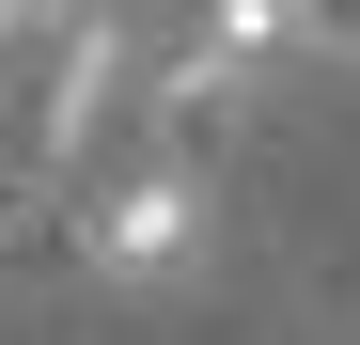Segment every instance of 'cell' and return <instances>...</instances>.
I'll use <instances>...</instances> for the list:
<instances>
[{
  "instance_id": "2",
  "label": "cell",
  "mask_w": 360,
  "mask_h": 345,
  "mask_svg": "<svg viewBox=\"0 0 360 345\" xmlns=\"http://www.w3.org/2000/svg\"><path fill=\"white\" fill-rule=\"evenodd\" d=\"M79 251L110 267V282H172V267H188L204 251V172H126V189H94V220H79Z\"/></svg>"
},
{
  "instance_id": "1",
  "label": "cell",
  "mask_w": 360,
  "mask_h": 345,
  "mask_svg": "<svg viewBox=\"0 0 360 345\" xmlns=\"http://www.w3.org/2000/svg\"><path fill=\"white\" fill-rule=\"evenodd\" d=\"M314 47V16L297 0H204V32L172 47V79H157V126H172V172H188L219 126H251L266 110V79Z\"/></svg>"
},
{
  "instance_id": "5",
  "label": "cell",
  "mask_w": 360,
  "mask_h": 345,
  "mask_svg": "<svg viewBox=\"0 0 360 345\" xmlns=\"http://www.w3.org/2000/svg\"><path fill=\"white\" fill-rule=\"evenodd\" d=\"M0 189H16V157H0Z\"/></svg>"
},
{
  "instance_id": "4",
  "label": "cell",
  "mask_w": 360,
  "mask_h": 345,
  "mask_svg": "<svg viewBox=\"0 0 360 345\" xmlns=\"http://www.w3.org/2000/svg\"><path fill=\"white\" fill-rule=\"evenodd\" d=\"M297 16H314V47H345V63H360V0H297Z\"/></svg>"
},
{
  "instance_id": "3",
  "label": "cell",
  "mask_w": 360,
  "mask_h": 345,
  "mask_svg": "<svg viewBox=\"0 0 360 345\" xmlns=\"http://www.w3.org/2000/svg\"><path fill=\"white\" fill-rule=\"evenodd\" d=\"M126 0H0V79L16 63H47V47H79V32H110Z\"/></svg>"
}]
</instances>
